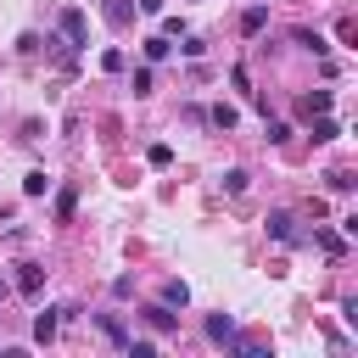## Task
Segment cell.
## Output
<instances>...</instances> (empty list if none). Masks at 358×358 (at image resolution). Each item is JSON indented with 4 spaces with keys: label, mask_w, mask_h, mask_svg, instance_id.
<instances>
[{
    "label": "cell",
    "mask_w": 358,
    "mask_h": 358,
    "mask_svg": "<svg viewBox=\"0 0 358 358\" xmlns=\"http://www.w3.org/2000/svg\"><path fill=\"white\" fill-rule=\"evenodd\" d=\"M62 39H67V50H84V45H90V22H84V11H78V6H67V11H62Z\"/></svg>",
    "instance_id": "6da1fadb"
},
{
    "label": "cell",
    "mask_w": 358,
    "mask_h": 358,
    "mask_svg": "<svg viewBox=\"0 0 358 358\" xmlns=\"http://www.w3.org/2000/svg\"><path fill=\"white\" fill-rule=\"evenodd\" d=\"M268 235H274V241H285V246H296V241H302V235H296V218H291L285 207H280V213H268Z\"/></svg>",
    "instance_id": "7a4b0ae2"
},
{
    "label": "cell",
    "mask_w": 358,
    "mask_h": 358,
    "mask_svg": "<svg viewBox=\"0 0 358 358\" xmlns=\"http://www.w3.org/2000/svg\"><path fill=\"white\" fill-rule=\"evenodd\" d=\"M17 291H22V296H39V291H45V268H39V263H17Z\"/></svg>",
    "instance_id": "3957f363"
},
{
    "label": "cell",
    "mask_w": 358,
    "mask_h": 358,
    "mask_svg": "<svg viewBox=\"0 0 358 358\" xmlns=\"http://www.w3.org/2000/svg\"><path fill=\"white\" fill-rule=\"evenodd\" d=\"M134 11H140L134 0H106V6H101V17H106L112 28H129V22H134Z\"/></svg>",
    "instance_id": "277c9868"
},
{
    "label": "cell",
    "mask_w": 358,
    "mask_h": 358,
    "mask_svg": "<svg viewBox=\"0 0 358 358\" xmlns=\"http://www.w3.org/2000/svg\"><path fill=\"white\" fill-rule=\"evenodd\" d=\"M319 112H330V90H308L296 101V117H319Z\"/></svg>",
    "instance_id": "5b68a950"
},
{
    "label": "cell",
    "mask_w": 358,
    "mask_h": 358,
    "mask_svg": "<svg viewBox=\"0 0 358 358\" xmlns=\"http://www.w3.org/2000/svg\"><path fill=\"white\" fill-rule=\"evenodd\" d=\"M207 341L229 347V341H235V319H229V313H213V319H207Z\"/></svg>",
    "instance_id": "8992f818"
},
{
    "label": "cell",
    "mask_w": 358,
    "mask_h": 358,
    "mask_svg": "<svg viewBox=\"0 0 358 358\" xmlns=\"http://www.w3.org/2000/svg\"><path fill=\"white\" fill-rule=\"evenodd\" d=\"M56 324H62V308H45V313H39V319H34V341H39V347H45V341H50V336H56Z\"/></svg>",
    "instance_id": "52a82bcc"
},
{
    "label": "cell",
    "mask_w": 358,
    "mask_h": 358,
    "mask_svg": "<svg viewBox=\"0 0 358 358\" xmlns=\"http://www.w3.org/2000/svg\"><path fill=\"white\" fill-rule=\"evenodd\" d=\"M140 45H145V62H168V56H173V39H168V34H151V39H140Z\"/></svg>",
    "instance_id": "ba28073f"
},
{
    "label": "cell",
    "mask_w": 358,
    "mask_h": 358,
    "mask_svg": "<svg viewBox=\"0 0 358 358\" xmlns=\"http://www.w3.org/2000/svg\"><path fill=\"white\" fill-rule=\"evenodd\" d=\"M263 28H268V11L263 6H246L241 11V34H263Z\"/></svg>",
    "instance_id": "9c48e42d"
},
{
    "label": "cell",
    "mask_w": 358,
    "mask_h": 358,
    "mask_svg": "<svg viewBox=\"0 0 358 358\" xmlns=\"http://www.w3.org/2000/svg\"><path fill=\"white\" fill-rule=\"evenodd\" d=\"M235 117H241V112H235V106H229V101H218V106H213V112H207V123H213V129H224V134H229V129H235Z\"/></svg>",
    "instance_id": "30bf717a"
},
{
    "label": "cell",
    "mask_w": 358,
    "mask_h": 358,
    "mask_svg": "<svg viewBox=\"0 0 358 358\" xmlns=\"http://www.w3.org/2000/svg\"><path fill=\"white\" fill-rule=\"evenodd\" d=\"M145 319H151V330H173V324H179L168 302H151V308H145Z\"/></svg>",
    "instance_id": "8fae6325"
},
{
    "label": "cell",
    "mask_w": 358,
    "mask_h": 358,
    "mask_svg": "<svg viewBox=\"0 0 358 358\" xmlns=\"http://www.w3.org/2000/svg\"><path fill=\"white\" fill-rule=\"evenodd\" d=\"M308 129H313V140H336V134H341L330 112H319V117H308Z\"/></svg>",
    "instance_id": "7c38bea8"
},
{
    "label": "cell",
    "mask_w": 358,
    "mask_h": 358,
    "mask_svg": "<svg viewBox=\"0 0 358 358\" xmlns=\"http://www.w3.org/2000/svg\"><path fill=\"white\" fill-rule=\"evenodd\" d=\"M45 190H50V173H45V168L22 173V196H45Z\"/></svg>",
    "instance_id": "4fadbf2b"
},
{
    "label": "cell",
    "mask_w": 358,
    "mask_h": 358,
    "mask_svg": "<svg viewBox=\"0 0 358 358\" xmlns=\"http://www.w3.org/2000/svg\"><path fill=\"white\" fill-rule=\"evenodd\" d=\"M162 302H168V308H185V302H190V285H185V280H168V285H162Z\"/></svg>",
    "instance_id": "5bb4252c"
},
{
    "label": "cell",
    "mask_w": 358,
    "mask_h": 358,
    "mask_svg": "<svg viewBox=\"0 0 358 358\" xmlns=\"http://www.w3.org/2000/svg\"><path fill=\"white\" fill-rule=\"evenodd\" d=\"M101 336H106L112 347H129V336H123V324H117V319H106V313H101Z\"/></svg>",
    "instance_id": "9a60e30c"
},
{
    "label": "cell",
    "mask_w": 358,
    "mask_h": 358,
    "mask_svg": "<svg viewBox=\"0 0 358 358\" xmlns=\"http://www.w3.org/2000/svg\"><path fill=\"white\" fill-rule=\"evenodd\" d=\"M296 45H302V50H313V56H324V39H319L313 28H296Z\"/></svg>",
    "instance_id": "2e32d148"
},
{
    "label": "cell",
    "mask_w": 358,
    "mask_h": 358,
    "mask_svg": "<svg viewBox=\"0 0 358 358\" xmlns=\"http://www.w3.org/2000/svg\"><path fill=\"white\" fill-rule=\"evenodd\" d=\"M324 179H330V190H336V196H347V190H352V173H347V168H330Z\"/></svg>",
    "instance_id": "e0dca14e"
},
{
    "label": "cell",
    "mask_w": 358,
    "mask_h": 358,
    "mask_svg": "<svg viewBox=\"0 0 358 358\" xmlns=\"http://www.w3.org/2000/svg\"><path fill=\"white\" fill-rule=\"evenodd\" d=\"M145 162H151V168H168V162H173V145H151Z\"/></svg>",
    "instance_id": "ac0fdd59"
},
{
    "label": "cell",
    "mask_w": 358,
    "mask_h": 358,
    "mask_svg": "<svg viewBox=\"0 0 358 358\" xmlns=\"http://www.w3.org/2000/svg\"><path fill=\"white\" fill-rule=\"evenodd\" d=\"M224 190L241 196V190H246V168H229V173H224Z\"/></svg>",
    "instance_id": "d6986e66"
},
{
    "label": "cell",
    "mask_w": 358,
    "mask_h": 358,
    "mask_svg": "<svg viewBox=\"0 0 358 358\" xmlns=\"http://www.w3.org/2000/svg\"><path fill=\"white\" fill-rule=\"evenodd\" d=\"M73 207H78V196H73V190H62V196H56V218L67 224V218H73Z\"/></svg>",
    "instance_id": "ffe728a7"
},
{
    "label": "cell",
    "mask_w": 358,
    "mask_h": 358,
    "mask_svg": "<svg viewBox=\"0 0 358 358\" xmlns=\"http://www.w3.org/2000/svg\"><path fill=\"white\" fill-rule=\"evenodd\" d=\"M151 84H157L151 67H134V95H151Z\"/></svg>",
    "instance_id": "44dd1931"
},
{
    "label": "cell",
    "mask_w": 358,
    "mask_h": 358,
    "mask_svg": "<svg viewBox=\"0 0 358 358\" xmlns=\"http://www.w3.org/2000/svg\"><path fill=\"white\" fill-rule=\"evenodd\" d=\"M101 67L106 73H123V50H101Z\"/></svg>",
    "instance_id": "7402d4cb"
},
{
    "label": "cell",
    "mask_w": 358,
    "mask_h": 358,
    "mask_svg": "<svg viewBox=\"0 0 358 358\" xmlns=\"http://www.w3.org/2000/svg\"><path fill=\"white\" fill-rule=\"evenodd\" d=\"M319 246H324V252H341V246H347V241H341V235H336V229H319Z\"/></svg>",
    "instance_id": "603a6c76"
},
{
    "label": "cell",
    "mask_w": 358,
    "mask_h": 358,
    "mask_svg": "<svg viewBox=\"0 0 358 358\" xmlns=\"http://www.w3.org/2000/svg\"><path fill=\"white\" fill-rule=\"evenodd\" d=\"M134 6H140V11H151V17L162 11V0H134Z\"/></svg>",
    "instance_id": "cb8c5ba5"
},
{
    "label": "cell",
    "mask_w": 358,
    "mask_h": 358,
    "mask_svg": "<svg viewBox=\"0 0 358 358\" xmlns=\"http://www.w3.org/2000/svg\"><path fill=\"white\" fill-rule=\"evenodd\" d=\"M0 296H6V280H0Z\"/></svg>",
    "instance_id": "d4e9b609"
}]
</instances>
